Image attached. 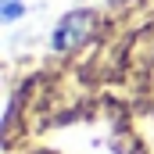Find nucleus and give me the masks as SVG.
Masks as SVG:
<instances>
[{
    "label": "nucleus",
    "mask_w": 154,
    "mask_h": 154,
    "mask_svg": "<svg viewBox=\"0 0 154 154\" xmlns=\"http://www.w3.org/2000/svg\"><path fill=\"white\" fill-rule=\"evenodd\" d=\"M97 25V14L93 11H68L57 25H54V36H50V47L54 50H75L79 43H86V36L93 32Z\"/></svg>",
    "instance_id": "f257e3e1"
},
{
    "label": "nucleus",
    "mask_w": 154,
    "mask_h": 154,
    "mask_svg": "<svg viewBox=\"0 0 154 154\" xmlns=\"http://www.w3.org/2000/svg\"><path fill=\"white\" fill-rule=\"evenodd\" d=\"M22 14H25V4H22V0H0V22H4V25L18 22Z\"/></svg>",
    "instance_id": "f03ea898"
}]
</instances>
